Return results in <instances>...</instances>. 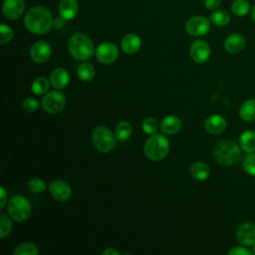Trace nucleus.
<instances>
[{
    "mask_svg": "<svg viewBox=\"0 0 255 255\" xmlns=\"http://www.w3.org/2000/svg\"><path fill=\"white\" fill-rule=\"evenodd\" d=\"M181 128V121L176 116H166L160 123V129L167 134L176 133Z\"/></svg>",
    "mask_w": 255,
    "mask_h": 255,
    "instance_id": "20",
    "label": "nucleus"
},
{
    "mask_svg": "<svg viewBox=\"0 0 255 255\" xmlns=\"http://www.w3.org/2000/svg\"><path fill=\"white\" fill-rule=\"evenodd\" d=\"M189 53L195 63L203 64L210 57V48L204 40H196L191 44Z\"/></svg>",
    "mask_w": 255,
    "mask_h": 255,
    "instance_id": "12",
    "label": "nucleus"
},
{
    "mask_svg": "<svg viewBox=\"0 0 255 255\" xmlns=\"http://www.w3.org/2000/svg\"><path fill=\"white\" fill-rule=\"evenodd\" d=\"M13 38V30L6 24L0 25V44L5 45Z\"/></svg>",
    "mask_w": 255,
    "mask_h": 255,
    "instance_id": "33",
    "label": "nucleus"
},
{
    "mask_svg": "<svg viewBox=\"0 0 255 255\" xmlns=\"http://www.w3.org/2000/svg\"><path fill=\"white\" fill-rule=\"evenodd\" d=\"M49 190L51 195L58 201H67L72 196V187L64 180L56 179L50 183Z\"/></svg>",
    "mask_w": 255,
    "mask_h": 255,
    "instance_id": "11",
    "label": "nucleus"
},
{
    "mask_svg": "<svg viewBox=\"0 0 255 255\" xmlns=\"http://www.w3.org/2000/svg\"><path fill=\"white\" fill-rule=\"evenodd\" d=\"M252 253H253V254H255V244L253 245V251H252Z\"/></svg>",
    "mask_w": 255,
    "mask_h": 255,
    "instance_id": "41",
    "label": "nucleus"
},
{
    "mask_svg": "<svg viewBox=\"0 0 255 255\" xmlns=\"http://www.w3.org/2000/svg\"><path fill=\"white\" fill-rule=\"evenodd\" d=\"M123 51L128 55H133L138 52L141 46V40L140 38L135 34H127L123 39L121 43Z\"/></svg>",
    "mask_w": 255,
    "mask_h": 255,
    "instance_id": "17",
    "label": "nucleus"
},
{
    "mask_svg": "<svg viewBox=\"0 0 255 255\" xmlns=\"http://www.w3.org/2000/svg\"><path fill=\"white\" fill-rule=\"evenodd\" d=\"M13 228V224L10 220V218L4 214L1 213L0 214V237L3 239L6 236H8Z\"/></svg>",
    "mask_w": 255,
    "mask_h": 255,
    "instance_id": "30",
    "label": "nucleus"
},
{
    "mask_svg": "<svg viewBox=\"0 0 255 255\" xmlns=\"http://www.w3.org/2000/svg\"><path fill=\"white\" fill-rule=\"evenodd\" d=\"M243 169L249 175L255 176V153L249 152L243 159Z\"/></svg>",
    "mask_w": 255,
    "mask_h": 255,
    "instance_id": "31",
    "label": "nucleus"
},
{
    "mask_svg": "<svg viewBox=\"0 0 255 255\" xmlns=\"http://www.w3.org/2000/svg\"><path fill=\"white\" fill-rule=\"evenodd\" d=\"M251 14H252V19L255 21V5L253 6V8H252V12H251Z\"/></svg>",
    "mask_w": 255,
    "mask_h": 255,
    "instance_id": "40",
    "label": "nucleus"
},
{
    "mask_svg": "<svg viewBox=\"0 0 255 255\" xmlns=\"http://www.w3.org/2000/svg\"><path fill=\"white\" fill-rule=\"evenodd\" d=\"M239 116L243 121L251 122L255 120V100L245 101L239 109Z\"/></svg>",
    "mask_w": 255,
    "mask_h": 255,
    "instance_id": "23",
    "label": "nucleus"
},
{
    "mask_svg": "<svg viewBox=\"0 0 255 255\" xmlns=\"http://www.w3.org/2000/svg\"><path fill=\"white\" fill-rule=\"evenodd\" d=\"M25 27L33 34H46L53 26L51 12L43 6H34L25 15Z\"/></svg>",
    "mask_w": 255,
    "mask_h": 255,
    "instance_id": "1",
    "label": "nucleus"
},
{
    "mask_svg": "<svg viewBox=\"0 0 255 255\" xmlns=\"http://www.w3.org/2000/svg\"><path fill=\"white\" fill-rule=\"evenodd\" d=\"M68 50L75 59L85 61L94 55L95 46L89 36L83 33H75L69 38Z\"/></svg>",
    "mask_w": 255,
    "mask_h": 255,
    "instance_id": "3",
    "label": "nucleus"
},
{
    "mask_svg": "<svg viewBox=\"0 0 255 255\" xmlns=\"http://www.w3.org/2000/svg\"><path fill=\"white\" fill-rule=\"evenodd\" d=\"M25 3L23 0H5L2 6L3 15L9 20L20 18L24 12Z\"/></svg>",
    "mask_w": 255,
    "mask_h": 255,
    "instance_id": "14",
    "label": "nucleus"
},
{
    "mask_svg": "<svg viewBox=\"0 0 255 255\" xmlns=\"http://www.w3.org/2000/svg\"><path fill=\"white\" fill-rule=\"evenodd\" d=\"M143 151L147 158L153 161H159L167 155L169 151V141L164 135L153 133L146 139Z\"/></svg>",
    "mask_w": 255,
    "mask_h": 255,
    "instance_id": "4",
    "label": "nucleus"
},
{
    "mask_svg": "<svg viewBox=\"0 0 255 255\" xmlns=\"http://www.w3.org/2000/svg\"><path fill=\"white\" fill-rule=\"evenodd\" d=\"M0 193H1V199H0V208H3L7 202V193L3 186L0 187Z\"/></svg>",
    "mask_w": 255,
    "mask_h": 255,
    "instance_id": "38",
    "label": "nucleus"
},
{
    "mask_svg": "<svg viewBox=\"0 0 255 255\" xmlns=\"http://www.w3.org/2000/svg\"><path fill=\"white\" fill-rule=\"evenodd\" d=\"M7 210L12 219L22 222L30 217L31 204L26 197L22 195H15L9 200Z\"/></svg>",
    "mask_w": 255,
    "mask_h": 255,
    "instance_id": "6",
    "label": "nucleus"
},
{
    "mask_svg": "<svg viewBox=\"0 0 255 255\" xmlns=\"http://www.w3.org/2000/svg\"><path fill=\"white\" fill-rule=\"evenodd\" d=\"M141 128L145 133L153 134L158 129V123L156 122L155 119L149 117V118H146L143 120V122L141 124Z\"/></svg>",
    "mask_w": 255,
    "mask_h": 255,
    "instance_id": "32",
    "label": "nucleus"
},
{
    "mask_svg": "<svg viewBox=\"0 0 255 255\" xmlns=\"http://www.w3.org/2000/svg\"><path fill=\"white\" fill-rule=\"evenodd\" d=\"M231 10L237 16H245L250 11V4L246 0H235L231 5Z\"/></svg>",
    "mask_w": 255,
    "mask_h": 255,
    "instance_id": "29",
    "label": "nucleus"
},
{
    "mask_svg": "<svg viewBox=\"0 0 255 255\" xmlns=\"http://www.w3.org/2000/svg\"><path fill=\"white\" fill-rule=\"evenodd\" d=\"M103 255H120V251H118L117 249L115 248H112V247H109L107 248L106 250H104L102 252Z\"/></svg>",
    "mask_w": 255,
    "mask_h": 255,
    "instance_id": "39",
    "label": "nucleus"
},
{
    "mask_svg": "<svg viewBox=\"0 0 255 255\" xmlns=\"http://www.w3.org/2000/svg\"><path fill=\"white\" fill-rule=\"evenodd\" d=\"M49 87V81L45 77H38L33 81L31 85V91L35 95H44L48 92Z\"/></svg>",
    "mask_w": 255,
    "mask_h": 255,
    "instance_id": "26",
    "label": "nucleus"
},
{
    "mask_svg": "<svg viewBox=\"0 0 255 255\" xmlns=\"http://www.w3.org/2000/svg\"><path fill=\"white\" fill-rule=\"evenodd\" d=\"M22 109L27 113H34L39 109V102L34 98H27L22 103Z\"/></svg>",
    "mask_w": 255,
    "mask_h": 255,
    "instance_id": "35",
    "label": "nucleus"
},
{
    "mask_svg": "<svg viewBox=\"0 0 255 255\" xmlns=\"http://www.w3.org/2000/svg\"><path fill=\"white\" fill-rule=\"evenodd\" d=\"M210 20L216 26H225L230 22V15L225 10H217L210 15Z\"/></svg>",
    "mask_w": 255,
    "mask_h": 255,
    "instance_id": "27",
    "label": "nucleus"
},
{
    "mask_svg": "<svg viewBox=\"0 0 255 255\" xmlns=\"http://www.w3.org/2000/svg\"><path fill=\"white\" fill-rule=\"evenodd\" d=\"M119 56V49L113 43H102L96 49V58L102 64H112Z\"/></svg>",
    "mask_w": 255,
    "mask_h": 255,
    "instance_id": "9",
    "label": "nucleus"
},
{
    "mask_svg": "<svg viewBox=\"0 0 255 255\" xmlns=\"http://www.w3.org/2000/svg\"><path fill=\"white\" fill-rule=\"evenodd\" d=\"M236 239L244 246H253L255 244V225L249 222L239 225L236 230Z\"/></svg>",
    "mask_w": 255,
    "mask_h": 255,
    "instance_id": "13",
    "label": "nucleus"
},
{
    "mask_svg": "<svg viewBox=\"0 0 255 255\" xmlns=\"http://www.w3.org/2000/svg\"><path fill=\"white\" fill-rule=\"evenodd\" d=\"M252 252L247 249L246 247H242V246H236V247H233L229 252L228 254L229 255H250Z\"/></svg>",
    "mask_w": 255,
    "mask_h": 255,
    "instance_id": "36",
    "label": "nucleus"
},
{
    "mask_svg": "<svg viewBox=\"0 0 255 255\" xmlns=\"http://www.w3.org/2000/svg\"><path fill=\"white\" fill-rule=\"evenodd\" d=\"M51 54V47L45 41H38L34 43L30 48V57L37 64L47 62L50 59Z\"/></svg>",
    "mask_w": 255,
    "mask_h": 255,
    "instance_id": "10",
    "label": "nucleus"
},
{
    "mask_svg": "<svg viewBox=\"0 0 255 255\" xmlns=\"http://www.w3.org/2000/svg\"><path fill=\"white\" fill-rule=\"evenodd\" d=\"M50 81L54 88L64 89L69 84L70 76H69V73L67 72V70H65L63 68H57L51 72Z\"/></svg>",
    "mask_w": 255,
    "mask_h": 255,
    "instance_id": "19",
    "label": "nucleus"
},
{
    "mask_svg": "<svg viewBox=\"0 0 255 255\" xmlns=\"http://www.w3.org/2000/svg\"><path fill=\"white\" fill-rule=\"evenodd\" d=\"M185 29L189 35L200 37L207 34L210 29V23L209 20L203 16H193L187 20Z\"/></svg>",
    "mask_w": 255,
    "mask_h": 255,
    "instance_id": "8",
    "label": "nucleus"
},
{
    "mask_svg": "<svg viewBox=\"0 0 255 255\" xmlns=\"http://www.w3.org/2000/svg\"><path fill=\"white\" fill-rule=\"evenodd\" d=\"M239 145L241 149L249 152L255 151V131L253 130H245L241 133L239 138Z\"/></svg>",
    "mask_w": 255,
    "mask_h": 255,
    "instance_id": "22",
    "label": "nucleus"
},
{
    "mask_svg": "<svg viewBox=\"0 0 255 255\" xmlns=\"http://www.w3.org/2000/svg\"><path fill=\"white\" fill-rule=\"evenodd\" d=\"M96 70L95 67L88 62L82 63L77 70V75L83 82H90L95 77Z\"/></svg>",
    "mask_w": 255,
    "mask_h": 255,
    "instance_id": "24",
    "label": "nucleus"
},
{
    "mask_svg": "<svg viewBox=\"0 0 255 255\" xmlns=\"http://www.w3.org/2000/svg\"><path fill=\"white\" fill-rule=\"evenodd\" d=\"M92 140L99 151L107 153L116 147L118 138L110 128L105 126H99L92 132Z\"/></svg>",
    "mask_w": 255,
    "mask_h": 255,
    "instance_id": "5",
    "label": "nucleus"
},
{
    "mask_svg": "<svg viewBox=\"0 0 255 255\" xmlns=\"http://www.w3.org/2000/svg\"><path fill=\"white\" fill-rule=\"evenodd\" d=\"M213 157L221 165H233L240 160L241 150L235 141L221 140L213 148Z\"/></svg>",
    "mask_w": 255,
    "mask_h": 255,
    "instance_id": "2",
    "label": "nucleus"
},
{
    "mask_svg": "<svg viewBox=\"0 0 255 255\" xmlns=\"http://www.w3.org/2000/svg\"><path fill=\"white\" fill-rule=\"evenodd\" d=\"M38 253H39V250L37 246L33 243H28V242L20 244L13 251L14 255H37Z\"/></svg>",
    "mask_w": 255,
    "mask_h": 255,
    "instance_id": "28",
    "label": "nucleus"
},
{
    "mask_svg": "<svg viewBox=\"0 0 255 255\" xmlns=\"http://www.w3.org/2000/svg\"><path fill=\"white\" fill-rule=\"evenodd\" d=\"M66 104L65 96L59 91H52L46 94L42 100V108L48 114L60 113Z\"/></svg>",
    "mask_w": 255,
    "mask_h": 255,
    "instance_id": "7",
    "label": "nucleus"
},
{
    "mask_svg": "<svg viewBox=\"0 0 255 255\" xmlns=\"http://www.w3.org/2000/svg\"><path fill=\"white\" fill-rule=\"evenodd\" d=\"M79 10L77 0H61L59 4V13L63 20H72L76 17Z\"/></svg>",
    "mask_w": 255,
    "mask_h": 255,
    "instance_id": "16",
    "label": "nucleus"
},
{
    "mask_svg": "<svg viewBox=\"0 0 255 255\" xmlns=\"http://www.w3.org/2000/svg\"><path fill=\"white\" fill-rule=\"evenodd\" d=\"M226 128V121L222 116L212 115L208 117L204 122V128L211 134H218L222 132Z\"/></svg>",
    "mask_w": 255,
    "mask_h": 255,
    "instance_id": "15",
    "label": "nucleus"
},
{
    "mask_svg": "<svg viewBox=\"0 0 255 255\" xmlns=\"http://www.w3.org/2000/svg\"><path fill=\"white\" fill-rule=\"evenodd\" d=\"M189 172L193 178L197 180H205L210 175V168L204 162L195 161L190 165Z\"/></svg>",
    "mask_w": 255,
    "mask_h": 255,
    "instance_id": "21",
    "label": "nucleus"
},
{
    "mask_svg": "<svg viewBox=\"0 0 255 255\" xmlns=\"http://www.w3.org/2000/svg\"><path fill=\"white\" fill-rule=\"evenodd\" d=\"M245 46V38L239 33L229 35L224 41V48L228 53L236 54L243 50Z\"/></svg>",
    "mask_w": 255,
    "mask_h": 255,
    "instance_id": "18",
    "label": "nucleus"
},
{
    "mask_svg": "<svg viewBox=\"0 0 255 255\" xmlns=\"http://www.w3.org/2000/svg\"><path fill=\"white\" fill-rule=\"evenodd\" d=\"M220 3H221V0H205V2H204L205 7L209 10H214V9L218 8Z\"/></svg>",
    "mask_w": 255,
    "mask_h": 255,
    "instance_id": "37",
    "label": "nucleus"
},
{
    "mask_svg": "<svg viewBox=\"0 0 255 255\" xmlns=\"http://www.w3.org/2000/svg\"><path fill=\"white\" fill-rule=\"evenodd\" d=\"M132 132V128L131 125L128 122H121L117 125L116 129H115V134L120 141H126L127 139L129 138Z\"/></svg>",
    "mask_w": 255,
    "mask_h": 255,
    "instance_id": "25",
    "label": "nucleus"
},
{
    "mask_svg": "<svg viewBox=\"0 0 255 255\" xmlns=\"http://www.w3.org/2000/svg\"><path fill=\"white\" fill-rule=\"evenodd\" d=\"M28 187L30 189V191L34 192V193H42L46 190V183L40 179V178H32L29 182H28Z\"/></svg>",
    "mask_w": 255,
    "mask_h": 255,
    "instance_id": "34",
    "label": "nucleus"
}]
</instances>
